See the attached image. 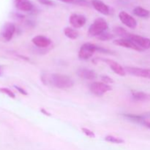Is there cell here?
<instances>
[{"label": "cell", "instance_id": "1", "mask_svg": "<svg viewBox=\"0 0 150 150\" xmlns=\"http://www.w3.org/2000/svg\"><path fill=\"white\" fill-rule=\"evenodd\" d=\"M50 82L53 86L60 89H69L74 85V81L70 76L57 73L51 75Z\"/></svg>", "mask_w": 150, "mask_h": 150}, {"label": "cell", "instance_id": "2", "mask_svg": "<svg viewBox=\"0 0 150 150\" xmlns=\"http://www.w3.org/2000/svg\"><path fill=\"white\" fill-rule=\"evenodd\" d=\"M108 27V25L106 21L103 18H98L95 19L93 23L90 25L88 32L91 36L98 37V35L105 32Z\"/></svg>", "mask_w": 150, "mask_h": 150}, {"label": "cell", "instance_id": "3", "mask_svg": "<svg viewBox=\"0 0 150 150\" xmlns=\"http://www.w3.org/2000/svg\"><path fill=\"white\" fill-rule=\"evenodd\" d=\"M98 45L95 44L86 42L83 44L79 51V57L81 59L87 60L93 56L95 52L97 51Z\"/></svg>", "mask_w": 150, "mask_h": 150}, {"label": "cell", "instance_id": "4", "mask_svg": "<svg viewBox=\"0 0 150 150\" xmlns=\"http://www.w3.org/2000/svg\"><path fill=\"white\" fill-rule=\"evenodd\" d=\"M89 89L94 95L101 97L112 89L111 86L103 82H93L89 85Z\"/></svg>", "mask_w": 150, "mask_h": 150}, {"label": "cell", "instance_id": "5", "mask_svg": "<svg viewBox=\"0 0 150 150\" xmlns=\"http://www.w3.org/2000/svg\"><path fill=\"white\" fill-rule=\"evenodd\" d=\"M125 70L126 73H128L133 76L150 79V69L136 67H125Z\"/></svg>", "mask_w": 150, "mask_h": 150}, {"label": "cell", "instance_id": "6", "mask_svg": "<svg viewBox=\"0 0 150 150\" xmlns=\"http://www.w3.org/2000/svg\"><path fill=\"white\" fill-rule=\"evenodd\" d=\"M119 18L122 23L130 29H135L137 26V21L136 19L125 11L120 12Z\"/></svg>", "mask_w": 150, "mask_h": 150}, {"label": "cell", "instance_id": "7", "mask_svg": "<svg viewBox=\"0 0 150 150\" xmlns=\"http://www.w3.org/2000/svg\"><path fill=\"white\" fill-rule=\"evenodd\" d=\"M114 43L115 45H119V46L124 47V48H130V49L135 50V51H144V50L143 48H142L141 47H139V45H136L134 42L131 40L130 39H125V38H121V39H117L114 40Z\"/></svg>", "mask_w": 150, "mask_h": 150}, {"label": "cell", "instance_id": "8", "mask_svg": "<svg viewBox=\"0 0 150 150\" xmlns=\"http://www.w3.org/2000/svg\"><path fill=\"white\" fill-rule=\"evenodd\" d=\"M129 39L131 40L133 42H134L136 45L143 48L144 50L150 48V39L149 38H144V37L135 35V34H130Z\"/></svg>", "mask_w": 150, "mask_h": 150}, {"label": "cell", "instance_id": "9", "mask_svg": "<svg viewBox=\"0 0 150 150\" xmlns=\"http://www.w3.org/2000/svg\"><path fill=\"white\" fill-rule=\"evenodd\" d=\"M70 25L73 26L74 29H79V28L83 27L86 22V18L83 15L79 14H72L69 18Z\"/></svg>", "mask_w": 150, "mask_h": 150}, {"label": "cell", "instance_id": "10", "mask_svg": "<svg viewBox=\"0 0 150 150\" xmlns=\"http://www.w3.org/2000/svg\"><path fill=\"white\" fill-rule=\"evenodd\" d=\"M16 26H15L14 23H10V22L6 23L3 26L2 30H1V36L5 40L10 41L13 38V35L16 32Z\"/></svg>", "mask_w": 150, "mask_h": 150}, {"label": "cell", "instance_id": "11", "mask_svg": "<svg viewBox=\"0 0 150 150\" xmlns=\"http://www.w3.org/2000/svg\"><path fill=\"white\" fill-rule=\"evenodd\" d=\"M104 62L106 63L108 66L110 67V68L116 73V74L119 75L120 76H125L126 75V71L125 70L124 67L122 65H120L119 63H117V62L114 61L112 59H103Z\"/></svg>", "mask_w": 150, "mask_h": 150}, {"label": "cell", "instance_id": "12", "mask_svg": "<svg viewBox=\"0 0 150 150\" xmlns=\"http://www.w3.org/2000/svg\"><path fill=\"white\" fill-rule=\"evenodd\" d=\"M13 3L18 10L23 12H29L33 10L34 6L29 0H13Z\"/></svg>", "mask_w": 150, "mask_h": 150}, {"label": "cell", "instance_id": "13", "mask_svg": "<svg viewBox=\"0 0 150 150\" xmlns=\"http://www.w3.org/2000/svg\"><path fill=\"white\" fill-rule=\"evenodd\" d=\"M32 42L37 47L41 48H47L51 44V40L43 35H37L35 38H32Z\"/></svg>", "mask_w": 150, "mask_h": 150}, {"label": "cell", "instance_id": "14", "mask_svg": "<svg viewBox=\"0 0 150 150\" xmlns=\"http://www.w3.org/2000/svg\"><path fill=\"white\" fill-rule=\"evenodd\" d=\"M77 75L79 77L85 80H94L97 78V73L94 70L88 68H80L78 70Z\"/></svg>", "mask_w": 150, "mask_h": 150}, {"label": "cell", "instance_id": "15", "mask_svg": "<svg viewBox=\"0 0 150 150\" xmlns=\"http://www.w3.org/2000/svg\"><path fill=\"white\" fill-rule=\"evenodd\" d=\"M92 4L94 7V8H95L98 12L100 13L101 14L105 15V16L109 15V7H108V6L107 5V4H105L103 1H100V0H92Z\"/></svg>", "mask_w": 150, "mask_h": 150}, {"label": "cell", "instance_id": "16", "mask_svg": "<svg viewBox=\"0 0 150 150\" xmlns=\"http://www.w3.org/2000/svg\"><path fill=\"white\" fill-rule=\"evenodd\" d=\"M132 98L139 102H148L150 101V93H146L141 91H133L131 93Z\"/></svg>", "mask_w": 150, "mask_h": 150}, {"label": "cell", "instance_id": "17", "mask_svg": "<svg viewBox=\"0 0 150 150\" xmlns=\"http://www.w3.org/2000/svg\"><path fill=\"white\" fill-rule=\"evenodd\" d=\"M133 14L140 18H148L150 16V12L142 7H136L133 9Z\"/></svg>", "mask_w": 150, "mask_h": 150}, {"label": "cell", "instance_id": "18", "mask_svg": "<svg viewBox=\"0 0 150 150\" xmlns=\"http://www.w3.org/2000/svg\"><path fill=\"white\" fill-rule=\"evenodd\" d=\"M125 118L128 119L129 120L132 122H134L139 123V124L142 125V123L143 122V121H144L146 120L144 116L142 115H136V114H123Z\"/></svg>", "mask_w": 150, "mask_h": 150}, {"label": "cell", "instance_id": "19", "mask_svg": "<svg viewBox=\"0 0 150 150\" xmlns=\"http://www.w3.org/2000/svg\"><path fill=\"white\" fill-rule=\"evenodd\" d=\"M64 33L67 38L72 40L76 39L79 37V32L76 29L71 27H66L64 29Z\"/></svg>", "mask_w": 150, "mask_h": 150}, {"label": "cell", "instance_id": "20", "mask_svg": "<svg viewBox=\"0 0 150 150\" xmlns=\"http://www.w3.org/2000/svg\"><path fill=\"white\" fill-rule=\"evenodd\" d=\"M114 32L116 35L122 37V38H125V39H129V37L130 35V33L127 32V31H126L124 28L120 27V26L114 28Z\"/></svg>", "mask_w": 150, "mask_h": 150}, {"label": "cell", "instance_id": "21", "mask_svg": "<svg viewBox=\"0 0 150 150\" xmlns=\"http://www.w3.org/2000/svg\"><path fill=\"white\" fill-rule=\"evenodd\" d=\"M105 141H106V142H110V143L117 144H123L125 142V141L123 140L122 139L115 137V136H111V135H108V136H105Z\"/></svg>", "mask_w": 150, "mask_h": 150}, {"label": "cell", "instance_id": "22", "mask_svg": "<svg viewBox=\"0 0 150 150\" xmlns=\"http://www.w3.org/2000/svg\"><path fill=\"white\" fill-rule=\"evenodd\" d=\"M97 38L102 41H108L110 40H112L114 38V35H112V34L108 33V32H105L101 34V35H98Z\"/></svg>", "mask_w": 150, "mask_h": 150}, {"label": "cell", "instance_id": "23", "mask_svg": "<svg viewBox=\"0 0 150 150\" xmlns=\"http://www.w3.org/2000/svg\"><path fill=\"white\" fill-rule=\"evenodd\" d=\"M0 92L3 94H5V95H7L8 97L13 98V99H15V98H16V95H15L10 89H8V88H0Z\"/></svg>", "mask_w": 150, "mask_h": 150}, {"label": "cell", "instance_id": "24", "mask_svg": "<svg viewBox=\"0 0 150 150\" xmlns=\"http://www.w3.org/2000/svg\"><path fill=\"white\" fill-rule=\"evenodd\" d=\"M81 130L86 136H88V137L95 138V133H94L92 130H89V129L86 128V127H83V128H81Z\"/></svg>", "mask_w": 150, "mask_h": 150}, {"label": "cell", "instance_id": "25", "mask_svg": "<svg viewBox=\"0 0 150 150\" xmlns=\"http://www.w3.org/2000/svg\"><path fill=\"white\" fill-rule=\"evenodd\" d=\"M101 81H102L103 83H106V84L114 83V80H113L111 77H109V76H105V75L101 76Z\"/></svg>", "mask_w": 150, "mask_h": 150}, {"label": "cell", "instance_id": "26", "mask_svg": "<svg viewBox=\"0 0 150 150\" xmlns=\"http://www.w3.org/2000/svg\"><path fill=\"white\" fill-rule=\"evenodd\" d=\"M39 3L43 4V5H47V6H53L54 4V1H51V0H37Z\"/></svg>", "mask_w": 150, "mask_h": 150}, {"label": "cell", "instance_id": "27", "mask_svg": "<svg viewBox=\"0 0 150 150\" xmlns=\"http://www.w3.org/2000/svg\"><path fill=\"white\" fill-rule=\"evenodd\" d=\"M15 88H16V89H17V90L21 94V95H27V92H26L25 89H23V88L20 87V86H15Z\"/></svg>", "mask_w": 150, "mask_h": 150}, {"label": "cell", "instance_id": "28", "mask_svg": "<svg viewBox=\"0 0 150 150\" xmlns=\"http://www.w3.org/2000/svg\"><path fill=\"white\" fill-rule=\"evenodd\" d=\"M142 125L145 126V127H146L147 128L150 129V122L147 121V120H145L144 121H143V122L142 123Z\"/></svg>", "mask_w": 150, "mask_h": 150}, {"label": "cell", "instance_id": "29", "mask_svg": "<svg viewBox=\"0 0 150 150\" xmlns=\"http://www.w3.org/2000/svg\"><path fill=\"white\" fill-rule=\"evenodd\" d=\"M40 111H41V112L42 113V114H45V115L48 116V117H50V116H51V114H50L49 112H48V111H47L46 110L43 109V108H41V109H40Z\"/></svg>", "mask_w": 150, "mask_h": 150}, {"label": "cell", "instance_id": "30", "mask_svg": "<svg viewBox=\"0 0 150 150\" xmlns=\"http://www.w3.org/2000/svg\"><path fill=\"white\" fill-rule=\"evenodd\" d=\"M59 1H61L64 3H73L76 1V0H59Z\"/></svg>", "mask_w": 150, "mask_h": 150}, {"label": "cell", "instance_id": "31", "mask_svg": "<svg viewBox=\"0 0 150 150\" xmlns=\"http://www.w3.org/2000/svg\"><path fill=\"white\" fill-rule=\"evenodd\" d=\"M1 67H0V75H1Z\"/></svg>", "mask_w": 150, "mask_h": 150}]
</instances>
